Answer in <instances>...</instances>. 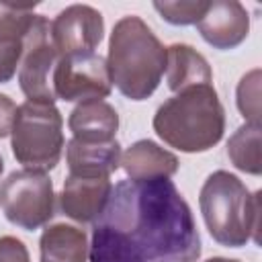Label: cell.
<instances>
[{
	"label": "cell",
	"mask_w": 262,
	"mask_h": 262,
	"mask_svg": "<svg viewBox=\"0 0 262 262\" xmlns=\"http://www.w3.org/2000/svg\"><path fill=\"white\" fill-rule=\"evenodd\" d=\"M201 237L170 178L121 180L92 225L90 262H196Z\"/></svg>",
	"instance_id": "6da1fadb"
},
{
	"label": "cell",
	"mask_w": 262,
	"mask_h": 262,
	"mask_svg": "<svg viewBox=\"0 0 262 262\" xmlns=\"http://www.w3.org/2000/svg\"><path fill=\"white\" fill-rule=\"evenodd\" d=\"M106 68L123 96L145 100L166 72V47L139 16H123L111 33Z\"/></svg>",
	"instance_id": "7a4b0ae2"
},
{
	"label": "cell",
	"mask_w": 262,
	"mask_h": 262,
	"mask_svg": "<svg viewBox=\"0 0 262 262\" xmlns=\"http://www.w3.org/2000/svg\"><path fill=\"white\" fill-rule=\"evenodd\" d=\"M154 129L164 143L186 154L217 145L225 131V111L213 84L186 88L160 104Z\"/></svg>",
	"instance_id": "3957f363"
},
{
	"label": "cell",
	"mask_w": 262,
	"mask_h": 262,
	"mask_svg": "<svg viewBox=\"0 0 262 262\" xmlns=\"http://www.w3.org/2000/svg\"><path fill=\"white\" fill-rule=\"evenodd\" d=\"M199 205L211 237L227 248L258 244L260 227V190L250 194L248 186L225 170L207 176Z\"/></svg>",
	"instance_id": "277c9868"
},
{
	"label": "cell",
	"mask_w": 262,
	"mask_h": 262,
	"mask_svg": "<svg viewBox=\"0 0 262 262\" xmlns=\"http://www.w3.org/2000/svg\"><path fill=\"white\" fill-rule=\"evenodd\" d=\"M10 147L27 170L47 172L59 164L63 149V119L53 102L27 100L16 106Z\"/></svg>",
	"instance_id": "5b68a950"
},
{
	"label": "cell",
	"mask_w": 262,
	"mask_h": 262,
	"mask_svg": "<svg viewBox=\"0 0 262 262\" xmlns=\"http://www.w3.org/2000/svg\"><path fill=\"white\" fill-rule=\"evenodd\" d=\"M0 207L4 217L27 231L39 229L55 213L53 184L45 172L16 170L0 184Z\"/></svg>",
	"instance_id": "8992f818"
},
{
	"label": "cell",
	"mask_w": 262,
	"mask_h": 262,
	"mask_svg": "<svg viewBox=\"0 0 262 262\" xmlns=\"http://www.w3.org/2000/svg\"><path fill=\"white\" fill-rule=\"evenodd\" d=\"M59 55L51 43V23L37 14L23 39V57L18 63V84L29 100L53 102L51 76Z\"/></svg>",
	"instance_id": "52a82bcc"
},
{
	"label": "cell",
	"mask_w": 262,
	"mask_h": 262,
	"mask_svg": "<svg viewBox=\"0 0 262 262\" xmlns=\"http://www.w3.org/2000/svg\"><path fill=\"white\" fill-rule=\"evenodd\" d=\"M51 86L55 98L66 102L102 100L111 94V76L106 59L98 53H74L57 59Z\"/></svg>",
	"instance_id": "ba28073f"
},
{
	"label": "cell",
	"mask_w": 262,
	"mask_h": 262,
	"mask_svg": "<svg viewBox=\"0 0 262 262\" xmlns=\"http://www.w3.org/2000/svg\"><path fill=\"white\" fill-rule=\"evenodd\" d=\"M102 35L104 18L88 4H72L51 20V43L59 57L94 51Z\"/></svg>",
	"instance_id": "9c48e42d"
},
{
	"label": "cell",
	"mask_w": 262,
	"mask_h": 262,
	"mask_svg": "<svg viewBox=\"0 0 262 262\" xmlns=\"http://www.w3.org/2000/svg\"><path fill=\"white\" fill-rule=\"evenodd\" d=\"M196 27L201 37L215 49H233L248 37L250 16L237 0H213Z\"/></svg>",
	"instance_id": "30bf717a"
},
{
	"label": "cell",
	"mask_w": 262,
	"mask_h": 262,
	"mask_svg": "<svg viewBox=\"0 0 262 262\" xmlns=\"http://www.w3.org/2000/svg\"><path fill=\"white\" fill-rule=\"evenodd\" d=\"M113 192L111 178H88L68 174L59 194V209L78 223H94Z\"/></svg>",
	"instance_id": "8fae6325"
},
{
	"label": "cell",
	"mask_w": 262,
	"mask_h": 262,
	"mask_svg": "<svg viewBox=\"0 0 262 262\" xmlns=\"http://www.w3.org/2000/svg\"><path fill=\"white\" fill-rule=\"evenodd\" d=\"M66 158L72 176L108 178L121 164V145L117 139L104 143H86L72 137L66 147Z\"/></svg>",
	"instance_id": "7c38bea8"
},
{
	"label": "cell",
	"mask_w": 262,
	"mask_h": 262,
	"mask_svg": "<svg viewBox=\"0 0 262 262\" xmlns=\"http://www.w3.org/2000/svg\"><path fill=\"white\" fill-rule=\"evenodd\" d=\"M119 166L129 180H156L174 176L178 170V158L149 139H139L121 154Z\"/></svg>",
	"instance_id": "4fadbf2b"
},
{
	"label": "cell",
	"mask_w": 262,
	"mask_h": 262,
	"mask_svg": "<svg viewBox=\"0 0 262 262\" xmlns=\"http://www.w3.org/2000/svg\"><path fill=\"white\" fill-rule=\"evenodd\" d=\"M74 139L86 143H104L113 141L119 129L117 111L104 100H86L80 102L68 119Z\"/></svg>",
	"instance_id": "5bb4252c"
},
{
	"label": "cell",
	"mask_w": 262,
	"mask_h": 262,
	"mask_svg": "<svg viewBox=\"0 0 262 262\" xmlns=\"http://www.w3.org/2000/svg\"><path fill=\"white\" fill-rule=\"evenodd\" d=\"M166 74L168 88L172 92H182L186 88L213 82L209 61L194 47L184 43H174L166 47Z\"/></svg>",
	"instance_id": "9a60e30c"
},
{
	"label": "cell",
	"mask_w": 262,
	"mask_h": 262,
	"mask_svg": "<svg viewBox=\"0 0 262 262\" xmlns=\"http://www.w3.org/2000/svg\"><path fill=\"white\" fill-rule=\"evenodd\" d=\"M41 262H86L88 242L84 229L68 223L49 225L39 242Z\"/></svg>",
	"instance_id": "2e32d148"
},
{
	"label": "cell",
	"mask_w": 262,
	"mask_h": 262,
	"mask_svg": "<svg viewBox=\"0 0 262 262\" xmlns=\"http://www.w3.org/2000/svg\"><path fill=\"white\" fill-rule=\"evenodd\" d=\"M227 156L231 164L248 174L258 176L262 172L260 162V125L244 123L227 141Z\"/></svg>",
	"instance_id": "e0dca14e"
},
{
	"label": "cell",
	"mask_w": 262,
	"mask_h": 262,
	"mask_svg": "<svg viewBox=\"0 0 262 262\" xmlns=\"http://www.w3.org/2000/svg\"><path fill=\"white\" fill-rule=\"evenodd\" d=\"M209 0H156L154 8L170 25H196L205 14Z\"/></svg>",
	"instance_id": "ac0fdd59"
},
{
	"label": "cell",
	"mask_w": 262,
	"mask_h": 262,
	"mask_svg": "<svg viewBox=\"0 0 262 262\" xmlns=\"http://www.w3.org/2000/svg\"><path fill=\"white\" fill-rule=\"evenodd\" d=\"M35 4L33 6H16L8 2H0V39L23 41L35 20Z\"/></svg>",
	"instance_id": "d6986e66"
},
{
	"label": "cell",
	"mask_w": 262,
	"mask_h": 262,
	"mask_svg": "<svg viewBox=\"0 0 262 262\" xmlns=\"http://www.w3.org/2000/svg\"><path fill=\"white\" fill-rule=\"evenodd\" d=\"M237 108L248 123L260 125V70H252L239 80Z\"/></svg>",
	"instance_id": "ffe728a7"
},
{
	"label": "cell",
	"mask_w": 262,
	"mask_h": 262,
	"mask_svg": "<svg viewBox=\"0 0 262 262\" xmlns=\"http://www.w3.org/2000/svg\"><path fill=\"white\" fill-rule=\"evenodd\" d=\"M23 57V41L0 39V84L8 82L16 74V66Z\"/></svg>",
	"instance_id": "44dd1931"
},
{
	"label": "cell",
	"mask_w": 262,
	"mask_h": 262,
	"mask_svg": "<svg viewBox=\"0 0 262 262\" xmlns=\"http://www.w3.org/2000/svg\"><path fill=\"white\" fill-rule=\"evenodd\" d=\"M0 262H31L27 246L12 235L0 237Z\"/></svg>",
	"instance_id": "7402d4cb"
},
{
	"label": "cell",
	"mask_w": 262,
	"mask_h": 262,
	"mask_svg": "<svg viewBox=\"0 0 262 262\" xmlns=\"http://www.w3.org/2000/svg\"><path fill=\"white\" fill-rule=\"evenodd\" d=\"M16 117V104L10 96L0 94V139L12 131V123Z\"/></svg>",
	"instance_id": "603a6c76"
},
{
	"label": "cell",
	"mask_w": 262,
	"mask_h": 262,
	"mask_svg": "<svg viewBox=\"0 0 262 262\" xmlns=\"http://www.w3.org/2000/svg\"><path fill=\"white\" fill-rule=\"evenodd\" d=\"M205 262H239V260H233V258H221V256H215V258H209Z\"/></svg>",
	"instance_id": "cb8c5ba5"
},
{
	"label": "cell",
	"mask_w": 262,
	"mask_h": 262,
	"mask_svg": "<svg viewBox=\"0 0 262 262\" xmlns=\"http://www.w3.org/2000/svg\"><path fill=\"white\" fill-rule=\"evenodd\" d=\"M2 168H4V162H2V158H0V174H2Z\"/></svg>",
	"instance_id": "d4e9b609"
}]
</instances>
